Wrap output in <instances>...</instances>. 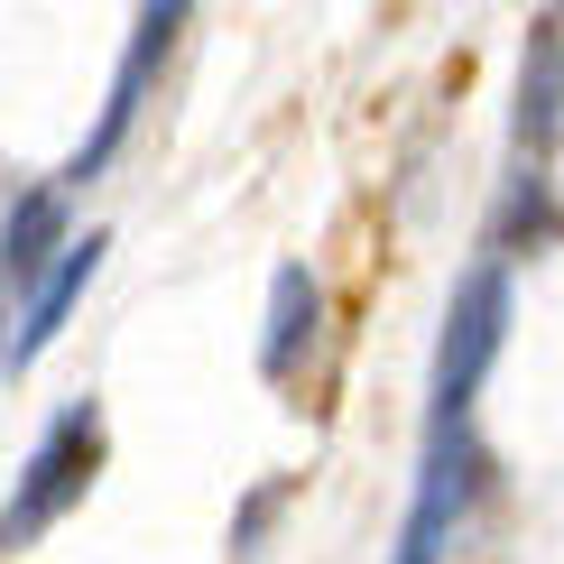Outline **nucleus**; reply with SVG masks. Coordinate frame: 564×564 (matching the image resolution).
<instances>
[{
	"label": "nucleus",
	"instance_id": "obj_6",
	"mask_svg": "<svg viewBox=\"0 0 564 564\" xmlns=\"http://www.w3.org/2000/svg\"><path fill=\"white\" fill-rule=\"evenodd\" d=\"M102 250H111L102 231H84V241L65 250V260L46 269L37 288H29V315H19V334H10V370H19V361H37V351L65 334V315H75V305H84V288L102 278Z\"/></svg>",
	"mask_w": 564,
	"mask_h": 564
},
{
	"label": "nucleus",
	"instance_id": "obj_3",
	"mask_svg": "<svg viewBox=\"0 0 564 564\" xmlns=\"http://www.w3.org/2000/svg\"><path fill=\"white\" fill-rule=\"evenodd\" d=\"M473 481H481L473 426H426L416 500H408V528H398V555L389 564H444V555H454V528H463V509H473Z\"/></svg>",
	"mask_w": 564,
	"mask_h": 564
},
{
	"label": "nucleus",
	"instance_id": "obj_1",
	"mask_svg": "<svg viewBox=\"0 0 564 564\" xmlns=\"http://www.w3.org/2000/svg\"><path fill=\"white\" fill-rule=\"evenodd\" d=\"M93 473H102V408H93V398H75V408L46 416V435L29 444V463H19L10 500H0V555L37 546V536L93 490Z\"/></svg>",
	"mask_w": 564,
	"mask_h": 564
},
{
	"label": "nucleus",
	"instance_id": "obj_9",
	"mask_svg": "<svg viewBox=\"0 0 564 564\" xmlns=\"http://www.w3.org/2000/svg\"><path fill=\"white\" fill-rule=\"evenodd\" d=\"M0 361H10V334H0Z\"/></svg>",
	"mask_w": 564,
	"mask_h": 564
},
{
	"label": "nucleus",
	"instance_id": "obj_5",
	"mask_svg": "<svg viewBox=\"0 0 564 564\" xmlns=\"http://www.w3.org/2000/svg\"><path fill=\"white\" fill-rule=\"evenodd\" d=\"M564 121V10H546L528 29V75H519V185H546V149Z\"/></svg>",
	"mask_w": 564,
	"mask_h": 564
},
{
	"label": "nucleus",
	"instance_id": "obj_4",
	"mask_svg": "<svg viewBox=\"0 0 564 564\" xmlns=\"http://www.w3.org/2000/svg\"><path fill=\"white\" fill-rule=\"evenodd\" d=\"M176 29H185L176 0H158V10H139V19H130V46H121V65H111V102H102V121H93V139L65 158V185H84V176H102V167H111V149L130 139L139 102H149V75H158V56L176 46Z\"/></svg>",
	"mask_w": 564,
	"mask_h": 564
},
{
	"label": "nucleus",
	"instance_id": "obj_2",
	"mask_svg": "<svg viewBox=\"0 0 564 564\" xmlns=\"http://www.w3.org/2000/svg\"><path fill=\"white\" fill-rule=\"evenodd\" d=\"M500 334H509V278H500V260H481L454 288V305H444L435 380H426V426H473V389H481V370L500 361Z\"/></svg>",
	"mask_w": 564,
	"mask_h": 564
},
{
	"label": "nucleus",
	"instance_id": "obj_8",
	"mask_svg": "<svg viewBox=\"0 0 564 564\" xmlns=\"http://www.w3.org/2000/svg\"><path fill=\"white\" fill-rule=\"evenodd\" d=\"M315 305H324V296H315V278H305L296 260L269 278V334H260V370H269V380H288L296 351L315 343Z\"/></svg>",
	"mask_w": 564,
	"mask_h": 564
},
{
	"label": "nucleus",
	"instance_id": "obj_7",
	"mask_svg": "<svg viewBox=\"0 0 564 564\" xmlns=\"http://www.w3.org/2000/svg\"><path fill=\"white\" fill-rule=\"evenodd\" d=\"M65 250H75L65 241V195L56 185H29V195L10 204V223H0V278H10V288H37Z\"/></svg>",
	"mask_w": 564,
	"mask_h": 564
}]
</instances>
